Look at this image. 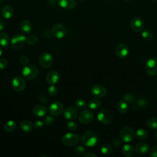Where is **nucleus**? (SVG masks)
<instances>
[{
  "mask_svg": "<svg viewBox=\"0 0 157 157\" xmlns=\"http://www.w3.org/2000/svg\"><path fill=\"white\" fill-rule=\"evenodd\" d=\"M136 137L139 140H144L148 136L147 132L144 129H139L136 132Z\"/></svg>",
  "mask_w": 157,
  "mask_h": 157,
  "instance_id": "nucleus-29",
  "label": "nucleus"
},
{
  "mask_svg": "<svg viewBox=\"0 0 157 157\" xmlns=\"http://www.w3.org/2000/svg\"><path fill=\"white\" fill-rule=\"evenodd\" d=\"M75 151L77 155H83V154L85 153V148L82 145H79L75 148Z\"/></svg>",
  "mask_w": 157,
  "mask_h": 157,
  "instance_id": "nucleus-37",
  "label": "nucleus"
},
{
  "mask_svg": "<svg viewBox=\"0 0 157 157\" xmlns=\"http://www.w3.org/2000/svg\"><path fill=\"white\" fill-rule=\"evenodd\" d=\"M20 29L21 31L25 34H28L31 33L32 30V25L28 20H23L20 23Z\"/></svg>",
  "mask_w": 157,
  "mask_h": 157,
  "instance_id": "nucleus-21",
  "label": "nucleus"
},
{
  "mask_svg": "<svg viewBox=\"0 0 157 157\" xmlns=\"http://www.w3.org/2000/svg\"><path fill=\"white\" fill-rule=\"evenodd\" d=\"M60 7L66 10L74 9L77 5L76 0H58Z\"/></svg>",
  "mask_w": 157,
  "mask_h": 157,
  "instance_id": "nucleus-16",
  "label": "nucleus"
},
{
  "mask_svg": "<svg viewBox=\"0 0 157 157\" xmlns=\"http://www.w3.org/2000/svg\"><path fill=\"white\" fill-rule=\"evenodd\" d=\"M91 92L96 98H102L105 96L107 90L104 86L101 85H95L91 88Z\"/></svg>",
  "mask_w": 157,
  "mask_h": 157,
  "instance_id": "nucleus-15",
  "label": "nucleus"
},
{
  "mask_svg": "<svg viewBox=\"0 0 157 157\" xmlns=\"http://www.w3.org/2000/svg\"><path fill=\"white\" fill-rule=\"evenodd\" d=\"M26 42V37L22 34H15L11 39V44L14 49H20Z\"/></svg>",
  "mask_w": 157,
  "mask_h": 157,
  "instance_id": "nucleus-5",
  "label": "nucleus"
},
{
  "mask_svg": "<svg viewBox=\"0 0 157 157\" xmlns=\"http://www.w3.org/2000/svg\"><path fill=\"white\" fill-rule=\"evenodd\" d=\"M142 37L146 40H150L153 38L152 33L148 29H145L142 33Z\"/></svg>",
  "mask_w": 157,
  "mask_h": 157,
  "instance_id": "nucleus-34",
  "label": "nucleus"
},
{
  "mask_svg": "<svg viewBox=\"0 0 157 157\" xmlns=\"http://www.w3.org/2000/svg\"><path fill=\"white\" fill-rule=\"evenodd\" d=\"M13 15V9L12 6L7 5L3 7L2 10V15L6 19H10Z\"/></svg>",
  "mask_w": 157,
  "mask_h": 157,
  "instance_id": "nucleus-22",
  "label": "nucleus"
},
{
  "mask_svg": "<svg viewBox=\"0 0 157 157\" xmlns=\"http://www.w3.org/2000/svg\"><path fill=\"white\" fill-rule=\"evenodd\" d=\"M109 1H113V0H109Z\"/></svg>",
  "mask_w": 157,
  "mask_h": 157,
  "instance_id": "nucleus-53",
  "label": "nucleus"
},
{
  "mask_svg": "<svg viewBox=\"0 0 157 157\" xmlns=\"http://www.w3.org/2000/svg\"><path fill=\"white\" fill-rule=\"evenodd\" d=\"M8 64V61L5 58L0 59V70L4 69Z\"/></svg>",
  "mask_w": 157,
  "mask_h": 157,
  "instance_id": "nucleus-40",
  "label": "nucleus"
},
{
  "mask_svg": "<svg viewBox=\"0 0 157 157\" xmlns=\"http://www.w3.org/2000/svg\"><path fill=\"white\" fill-rule=\"evenodd\" d=\"M82 142L87 147H93L96 145L98 141V136L92 131H87L84 132L81 136Z\"/></svg>",
  "mask_w": 157,
  "mask_h": 157,
  "instance_id": "nucleus-1",
  "label": "nucleus"
},
{
  "mask_svg": "<svg viewBox=\"0 0 157 157\" xmlns=\"http://www.w3.org/2000/svg\"><path fill=\"white\" fill-rule=\"evenodd\" d=\"M123 1H130L131 0H123Z\"/></svg>",
  "mask_w": 157,
  "mask_h": 157,
  "instance_id": "nucleus-48",
  "label": "nucleus"
},
{
  "mask_svg": "<svg viewBox=\"0 0 157 157\" xmlns=\"http://www.w3.org/2000/svg\"><path fill=\"white\" fill-rule=\"evenodd\" d=\"M34 126L36 129H41L44 127V123L40 120H37V121H35V123L34 124Z\"/></svg>",
  "mask_w": 157,
  "mask_h": 157,
  "instance_id": "nucleus-43",
  "label": "nucleus"
},
{
  "mask_svg": "<svg viewBox=\"0 0 157 157\" xmlns=\"http://www.w3.org/2000/svg\"><path fill=\"white\" fill-rule=\"evenodd\" d=\"M59 79V74L56 71H50L46 75V81L50 85L56 84Z\"/></svg>",
  "mask_w": 157,
  "mask_h": 157,
  "instance_id": "nucleus-17",
  "label": "nucleus"
},
{
  "mask_svg": "<svg viewBox=\"0 0 157 157\" xmlns=\"http://www.w3.org/2000/svg\"><path fill=\"white\" fill-rule=\"evenodd\" d=\"M156 81H157V77H156Z\"/></svg>",
  "mask_w": 157,
  "mask_h": 157,
  "instance_id": "nucleus-54",
  "label": "nucleus"
},
{
  "mask_svg": "<svg viewBox=\"0 0 157 157\" xmlns=\"http://www.w3.org/2000/svg\"><path fill=\"white\" fill-rule=\"evenodd\" d=\"M117 109L121 113H124L128 110V105L126 102L120 101L117 104Z\"/></svg>",
  "mask_w": 157,
  "mask_h": 157,
  "instance_id": "nucleus-27",
  "label": "nucleus"
},
{
  "mask_svg": "<svg viewBox=\"0 0 157 157\" xmlns=\"http://www.w3.org/2000/svg\"><path fill=\"white\" fill-rule=\"evenodd\" d=\"M52 31L54 37L58 39H61L66 35V28L64 25L61 23H56L53 26Z\"/></svg>",
  "mask_w": 157,
  "mask_h": 157,
  "instance_id": "nucleus-10",
  "label": "nucleus"
},
{
  "mask_svg": "<svg viewBox=\"0 0 157 157\" xmlns=\"http://www.w3.org/2000/svg\"><path fill=\"white\" fill-rule=\"evenodd\" d=\"M112 150V148L110 145L109 144H104L101 147V151L102 154L105 155H108L111 153Z\"/></svg>",
  "mask_w": 157,
  "mask_h": 157,
  "instance_id": "nucleus-30",
  "label": "nucleus"
},
{
  "mask_svg": "<svg viewBox=\"0 0 157 157\" xmlns=\"http://www.w3.org/2000/svg\"><path fill=\"white\" fill-rule=\"evenodd\" d=\"M94 118L93 113L88 109L82 111L78 115V120L82 124H88L92 121Z\"/></svg>",
  "mask_w": 157,
  "mask_h": 157,
  "instance_id": "nucleus-9",
  "label": "nucleus"
},
{
  "mask_svg": "<svg viewBox=\"0 0 157 157\" xmlns=\"http://www.w3.org/2000/svg\"><path fill=\"white\" fill-rule=\"evenodd\" d=\"M98 120L102 124H108L112 122L113 120V115L107 109H101L98 115Z\"/></svg>",
  "mask_w": 157,
  "mask_h": 157,
  "instance_id": "nucleus-4",
  "label": "nucleus"
},
{
  "mask_svg": "<svg viewBox=\"0 0 157 157\" xmlns=\"http://www.w3.org/2000/svg\"><path fill=\"white\" fill-rule=\"evenodd\" d=\"M25 81L20 76L15 77L12 82V85L14 90L20 92L23 91L25 88Z\"/></svg>",
  "mask_w": 157,
  "mask_h": 157,
  "instance_id": "nucleus-11",
  "label": "nucleus"
},
{
  "mask_svg": "<svg viewBox=\"0 0 157 157\" xmlns=\"http://www.w3.org/2000/svg\"><path fill=\"white\" fill-rule=\"evenodd\" d=\"M124 99L126 101V102H132L134 101V98L132 97V96L130 94H124Z\"/></svg>",
  "mask_w": 157,
  "mask_h": 157,
  "instance_id": "nucleus-42",
  "label": "nucleus"
},
{
  "mask_svg": "<svg viewBox=\"0 0 157 157\" xmlns=\"http://www.w3.org/2000/svg\"><path fill=\"white\" fill-rule=\"evenodd\" d=\"M83 156L84 157H96L97 155L91 152H87V153L85 152L83 154Z\"/></svg>",
  "mask_w": 157,
  "mask_h": 157,
  "instance_id": "nucleus-45",
  "label": "nucleus"
},
{
  "mask_svg": "<svg viewBox=\"0 0 157 157\" xmlns=\"http://www.w3.org/2000/svg\"><path fill=\"white\" fill-rule=\"evenodd\" d=\"M37 37L34 35V34H31L29 35L26 38V42L29 45H34L37 44Z\"/></svg>",
  "mask_w": 157,
  "mask_h": 157,
  "instance_id": "nucleus-32",
  "label": "nucleus"
},
{
  "mask_svg": "<svg viewBox=\"0 0 157 157\" xmlns=\"http://www.w3.org/2000/svg\"><path fill=\"white\" fill-rule=\"evenodd\" d=\"M147 125L150 129H157V118L155 117L150 118L147 121Z\"/></svg>",
  "mask_w": 157,
  "mask_h": 157,
  "instance_id": "nucleus-31",
  "label": "nucleus"
},
{
  "mask_svg": "<svg viewBox=\"0 0 157 157\" xmlns=\"http://www.w3.org/2000/svg\"><path fill=\"white\" fill-rule=\"evenodd\" d=\"M4 26H5V24H4V21L2 20H0V31H2L4 29Z\"/></svg>",
  "mask_w": 157,
  "mask_h": 157,
  "instance_id": "nucleus-46",
  "label": "nucleus"
},
{
  "mask_svg": "<svg viewBox=\"0 0 157 157\" xmlns=\"http://www.w3.org/2000/svg\"><path fill=\"white\" fill-rule=\"evenodd\" d=\"M79 1H83V0H79Z\"/></svg>",
  "mask_w": 157,
  "mask_h": 157,
  "instance_id": "nucleus-51",
  "label": "nucleus"
},
{
  "mask_svg": "<svg viewBox=\"0 0 157 157\" xmlns=\"http://www.w3.org/2000/svg\"><path fill=\"white\" fill-rule=\"evenodd\" d=\"M122 152L124 156L130 157L134 155V149L132 145L129 144H126L122 148Z\"/></svg>",
  "mask_w": 157,
  "mask_h": 157,
  "instance_id": "nucleus-24",
  "label": "nucleus"
},
{
  "mask_svg": "<svg viewBox=\"0 0 157 157\" xmlns=\"http://www.w3.org/2000/svg\"><path fill=\"white\" fill-rule=\"evenodd\" d=\"M156 138L157 139V131H156Z\"/></svg>",
  "mask_w": 157,
  "mask_h": 157,
  "instance_id": "nucleus-49",
  "label": "nucleus"
},
{
  "mask_svg": "<svg viewBox=\"0 0 157 157\" xmlns=\"http://www.w3.org/2000/svg\"><path fill=\"white\" fill-rule=\"evenodd\" d=\"M149 156L151 157H157V146L153 147L149 152Z\"/></svg>",
  "mask_w": 157,
  "mask_h": 157,
  "instance_id": "nucleus-41",
  "label": "nucleus"
},
{
  "mask_svg": "<svg viewBox=\"0 0 157 157\" xmlns=\"http://www.w3.org/2000/svg\"><path fill=\"white\" fill-rule=\"evenodd\" d=\"M2 1H3V0H0V2H1Z\"/></svg>",
  "mask_w": 157,
  "mask_h": 157,
  "instance_id": "nucleus-50",
  "label": "nucleus"
},
{
  "mask_svg": "<svg viewBox=\"0 0 157 157\" xmlns=\"http://www.w3.org/2000/svg\"><path fill=\"white\" fill-rule=\"evenodd\" d=\"M16 127H17V124L14 121L9 120L5 123L4 126V129L6 132H12L15 130Z\"/></svg>",
  "mask_w": 157,
  "mask_h": 157,
  "instance_id": "nucleus-26",
  "label": "nucleus"
},
{
  "mask_svg": "<svg viewBox=\"0 0 157 157\" xmlns=\"http://www.w3.org/2000/svg\"><path fill=\"white\" fill-rule=\"evenodd\" d=\"M112 144H113V146H114L115 147L117 148V147H119L121 145V141L119 140L118 139H113V140H112Z\"/></svg>",
  "mask_w": 157,
  "mask_h": 157,
  "instance_id": "nucleus-44",
  "label": "nucleus"
},
{
  "mask_svg": "<svg viewBox=\"0 0 157 157\" xmlns=\"http://www.w3.org/2000/svg\"><path fill=\"white\" fill-rule=\"evenodd\" d=\"M21 73L23 76L28 79L32 80L34 79L37 77L39 74V70L37 67L33 65H26L21 70Z\"/></svg>",
  "mask_w": 157,
  "mask_h": 157,
  "instance_id": "nucleus-2",
  "label": "nucleus"
},
{
  "mask_svg": "<svg viewBox=\"0 0 157 157\" xmlns=\"http://www.w3.org/2000/svg\"><path fill=\"white\" fill-rule=\"evenodd\" d=\"M146 72L150 76L157 75V58H150L146 63Z\"/></svg>",
  "mask_w": 157,
  "mask_h": 157,
  "instance_id": "nucleus-7",
  "label": "nucleus"
},
{
  "mask_svg": "<svg viewBox=\"0 0 157 157\" xmlns=\"http://www.w3.org/2000/svg\"><path fill=\"white\" fill-rule=\"evenodd\" d=\"M20 63L23 65V66H26L29 63V59H28V57L25 56V55H23V56H21L20 58Z\"/></svg>",
  "mask_w": 157,
  "mask_h": 157,
  "instance_id": "nucleus-39",
  "label": "nucleus"
},
{
  "mask_svg": "<svg viewBox=\"0 0 157 157\" xmlns=\"http://www.w3.org/2000/svg\"><path fill=\"white\" fill-rule=\"evenodd\" d=\"M78 110L74 107H67L64 112V116L67 120H74L78 115Z\"/></svg>",
  "mask_w": 157,
  "mask_h": 157,
  "instance_id": "nucleus-18",
  "label": "nucleus"
},
{
  "mask_svg": "<svg viewBox=\"0 0 157 157\" xmlns=\"http://www.w3.org/2000/svg\"><path fill=\"white\" fill-rule=\"evenodd\" d=\"M10 43V39L7 34L0 33V45L2 47H7Z\"/></svg>",
  "mask_w": 157,
  "mask_h": 157,
  "instance_id": "nucleus-25",
  "label": "nucleus"
},
{
  "mask_svg": "<svg viewBox=\"0 0 157 157\" xmlns=\"http://www.w3.org/2000/svg\"><path fill=\"white\" fill-rule=\"evenodd\" d=\"M148 149H149L148 145L144 142L137 143L136 145V147H135L136 151L140 155L145 154L148 151Z\"/></svg>",
  "mask_w": 157,
  "mask_h": 157,
  "instance_id": "nucleus-20",
  "label": "nucleus"
},
{
  "mask_svg": "<svg viewBox=\"0 0 157 157\" xmlns=\"http://www.w3.org/2000/svg\"><path fill=\"white\" fill-rule=\"evenodd\" d=\"M75 106L77 108L79 109H84L86 107L87 104L85 100L82 99H78L75 101Z\"/></svg>",
  "mask_w": 157,
  "mask_h": 157,
  "instance_id": "nucleus-33",
  "label": "nucleus"
},
{
  "mask_svg": "<svg viewBox=\"0 0 157 157\" xmlns=\"http://www.w3.org/2000/svg\"><path fill=\"white\" fill-rule=\"evenodd\" d=\"M48 94L52 96H54L55 95L57 94V93H58V89L54 85H52L48 90Z\"/></svg>",
  "mask_w": 157,
  "mask_h": 157,
  "instance_id": "nucleus-35",
  "label": "nucleus"
},
{
  "mask_svg": "<svg viewBox=\"0 0 157 157\" xmlns=\"http://www.w3.org/2000/svg\"><path fill=\"white\" fill-rule=\"evenodd\" d=\"M64 110V106L62 103L59 102H53L49 108V112L50 114L53 116H59L60 115Z\"/></svg>",
  "mask_w": 157,
  "mask_h": 157,
  "instance_id": "nucleus-12",
  "label": "nucleus"
},
{
  "mask_svg": "<svg viewBox=\"0 0 157 157\" xmlns=\"http://www.w3.org/2000/svg\"><path fill=\"white\" fill-rule=\"evenodd\" d=\"M62 143L67 147H73L78 144L80 137L77 134L73 133H67L61 139Z\"/></svg>",
  "mask_w": 157,
  "mask_h": 157,
  "instance_id": "nucleus-3",
  "label": "nucleus"
},
{
  "mask_svg": "<svg viewBox=\"0 0 157 157\" xmlns=\"http://www.w3.org/2000/svg\"><path fill=\"white\" fill-rule=\"evenodd\" d=\"M44 123L46 124V125H51L54 122V119L52 117V116H50V115H47L46 116L44 119Z\"/></svg>",
  "mask_w": 157,
  "mask_h": 157,
  "instance_id": "nucleus-38",
  "label": "nucleus"
},
{
  "mask_svg": "<svg viewBox=\"0 0 157 157\" xmlns=\"http://www.w3.org/2000/svg\"><path fill=\"white\" fill-rule=\"evenodd\" d=\"M67 129L70 131H75L77 128V124L74 121H68L66 124Z\"/></svg>",
  "mask_w": 157,
  "mask_h": 157,
  "instance_id": "nucleus-36",
  "label": "nucleus"
},
{
  "mask_svg": "<svg viewBox=\"0 0 157 157\" xmlns=\"http://www.w3.org/2000/svg\"><path fill=\"white\" fill-rule=\"evenodd\" d=\"M2 53V48L0 47V56H1V54Z\"/></svg>",
  "mask_w": 157,
  "mask_h": 157,
  "instance_id": "nucleus-47",
  "label": "nucleus"
},
{
  "mask_svg": "<svg viewBox=\"0 0 157 157\" xmlns=\"http://www.w3.org/2000/svg\"><path fill=\"white\" fill-rule=\"evenodd\" d=\"M33 112L35 116L37 117H42L47 114V110L45 107L42 105H37L34 107Z\"/></svg>",
  "mask_w": 157,
  "mask_h": 157,
  "instance_id": "nucleus-19",
  "label": "nucleus"
},
{
  "mask_svg": "<svg viewBox=\"0 0 157 157\" xmlns=\"http://www.w3.org/2000/svg\"><path fill=\"white\" fill-rule=\"evenodd\" d=\"M120 137L123 142H129L133 140L134 132L130 127H124L120 131Z\"/></svg>",
  "mask_w": 157,
  "mask_h": 157,
  "instance_id": "nucleus-6",
  "label": "nucleus"
},
{
  "mask_svg": "<svg viewBox=\"0 0 157 157\" xmlns=\"http://www.w3.org/2000/svg\"><path fill=\"white\" fill-rule=\"evenodd\" d=\"M156 98H157V93H156Z\"/></svg>",
  "mask_w": 157,
  "mask_h": 157,
  "instance_id": "nucleus-52",
  "label": "nucleus"
},
{
  "mask_svg": "<svg viewBox=\"0 0 157 157\" xmlns=\"http://www.w3.org/2000/svg\"><path fill=\"white\" fill-rule=\"evenodd\" d=\"M115 54L116 55L121 59L125 58L129 53L128 47L124 44H119L115 47Z\"/></svg>",
  "mask_w": 157,
  "mask_h": 157,
  "instance_id": "nucleus-13",
  "label": "nucleus"
},
{
  "mask_svg": "<svg viewBox=\"0 0 157 157\" xmlns=\"http://www.w3.org/2000/svg\"><path fill=\"white\" fill-rule=\"evenodd\" d=\"M131 27L135 32H141L144 27V21L139 17H134L131 21Z\"/></svg>",
  "mask_w": 157,
  "mask_h": 157,
  "instance_id": "nucleus-14",
  "label": "nucleus"
},
{
  "mask_svg": "<svg viewBox=\"0 0 157 157\" xmlns=\"http://www.w3.org/2000/svg\"><path fill=\"white\" fill-rule=\"evenodd\" d=\"M40 65L44 68H48L51 66L53 62L52 56L48 52L42 53L39 58Z\"/></svg>",
  "mask_w": 157,
  "mask_h": 157,
  "instance_id": "nucleus-8",
  "label": "nucleus"
},
{
  "mask_svg": "<svg viewBox=\"0 0 157 157\" xmlns=\"http://www.w3.org/2000/svg\"><path fill=\"white\" fill-rule=\"evenodd\" d=\"M20 128L21 129L25 132H29L33 129V124L30 121L24 120L20 123Z\"/></svg>",
  "mask_w": 157,
  "mask_h": 157,
  "instance_id": "nucleus-23",
  "label": "nucleus"
},
{
  "mask_svg": "<svg viewBox=\"0 0 157 157\" xmlns=\"http://www.w3.org/2000/svg\"><path fill=\"white\" fill-rule=\"evenodd\" d=\"M89 107L91 109L95 110L98 109L101 105V101L99 99L97 98H93L91 100H90L88 102Z\"/></svg>",
  "mask_w": 157,
  "mask_h": 157,
  "instance_id": "nucleus-28",
  "label": "nucleus"
}]
</instances>
